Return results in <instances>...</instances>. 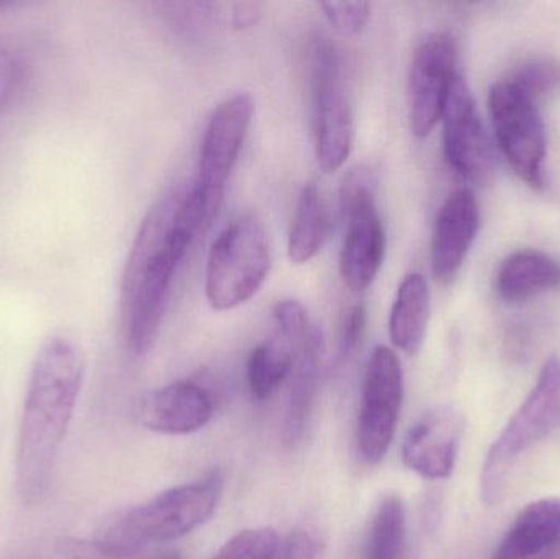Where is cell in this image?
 Instances as JSON below:
<instances>
[{"mask_svg":"<svg viewBox=\"0 0 560 559\" xmlns=\"http://www.w3.org/2000/svg\"><path fill=\"white\" fill-rule=\"evenodd\" d=\"M489 105L497 141L506 163L520 179L533 189H541L548 143L535 102L505 79L490 89Z\"/></svg>","mask_w":560,"mask_h":559,"instance_id":"obj_8","label":"cell"},{"mask_svg":"<svg viewBox=\"0 0 560 559\" xmlns=\"http://www.w3.org/2000/svg\"><path fill=\"white\" fill-rule=\"evenodd\" d=\"M256 16H258V10H256L255 3H240L235 7L233 23L242 28V26L253 25L256 22Z\"/></svg>","mask_w":560,"mask_h":559,"instance_id":"obj_30","label":"cell"},{"mask_svg":"<svg viewBox=\"0 0 560 559\" xmlns=\"http://www.w3.org/2000/svg\"><path fill=\"white\" fill-rule=\"evenodd\" d=\"M323 351H325V341H323L322 330L312 325L290 374L289 399H287L282 422V443L290 452L302 445L312 423L316 396H318Z\"/></svg>","mask_w":560,"mask_h":559,"instance_id":"obj_17","label":"cell"},{"mask_svg":"<svg viewBox=\"0 0 560 559\" xmlns=\"http://www.w3.org/2000/svg\"><path fill=\"white\" fill-rule=\"evenodd\" d=\"M560 535V499H541L523 509L492 559L539 558Z\"/></svg>","mask_w":560,"mask_h":559,"instance_id":"obj_18","label":"cell"},{"mask_svg":"<svg viewBox=\"0 0 560 559\" xmlns=\"http://www.w3.org/2000/svg\"><path fill=\"white\" fill-rule=\"evenodd\" d=\"M368 330V308L362 304H354L346 308L339 322L338 361L349 360L361 348Z\"/></svg>","mask_w":560,"mask_h":559,"instance_id":"obj_27","label":"cell"},{"mask_svg":"<svg viewBox=\"0 0 560 559\" xmlns=\"http://www.w3.org/2000/svg\"><path fill=\"white\" fill-rule=\"evenodd\" d=\"M59 554L68 559H183L176 551H163V554L151 555V557L114 558L98 550L92 541L65 540L59 545Z\"/></svg>","mask_w":560,"mask_h":559,"instance_id":"obj_29","label":"cell"},{"mask_svg":"<svg viewBox=\"0 0 560 559\" xmlns=\"http://www.w3.org/2000/svg\"><path fill=\"white\" fill-rule=\"evenodd\" d=\"M255 114L249 92H236L213 110L199 154V173L194 189L213 207L222 206L225 186L240 160Z\"/></svg>","mask_w":560,"mask_h":559,"instance_id":"obj_9","label":"cell"},{"mask_svg":"<svg viewBox=\"0 0 560 559\" xmlns=\"http://www.w3.org/2000/svg\"><path fill=\"white\" fill-rule=\"evenodd\" d=\"M275 331L249 354L248 384L253 397L272 399L289 380L300 350L308 337V314L296 301H280L275 307Z\"/></svg>","mask_w":560,"mask_h":559,"instance_id":"obj_12","label":"cell"},{"mask_svg":"<svg viewBox=\"0 0 560 559\" xmlns=\"http://www.w3.org/2000/svg\"><path fill=\"white\" fill-rule=\"evenodd\" d=\"M84 374V353L69 338H48L36 351L15 453L16 494L26 508L39 504L48 494Z\"/></svg>","mask_w":560,"mask_h":559,"instance_id":"obj_1","label":"cell"},{"mask_svg":"<svg viewBox=\"0 0 560 559\" xmlns=\"http://www.w3.org/2000/svg\"><path fill=\"white\" fill-rule=\"evenodd\" d=\"M215 400L210 391L194 381H174L144 394L140 420L144 429L160 435L183 436L212 422Z\"/></svg>","mask_w":560,"mask_h":559,"instance_id":"obj_14","label":"cell"},{"mask_svg":"<svg viewBox=\"0 0 560 559\" xmlns=\"http://www.w3.org/2000/svg\"><path fill=\"white\" fill-rule=\"evenodd\" d=\"M441 120L450 166L467 183H489L495 173V154L472 91L459 74L453 79Z\"/></svg>","mask_w":560,"mask_h":559,"instance_id":"obj_10","label":"cell"},{"mask_svg":"<svg viewBox=\"0 0 560 559\" xmlns=\"http://www.w3.org/2000/svg\"><path fill=\"white\" fill-rule=\"evenodd\" d=\"M431 318V292L420 272H411L401 281L388 318V334L395 348L417 354L427 338Z\"/></svg>","mask_w":560,"mask_h":559,"instance_id":"obj_19","label":"cell"},{"mask_svg":"<svg viewBox=\"0 0 560 559\" xmlns=\"http://www.w3.org/2000/svg\"><path fill=\"white\" fill-rule=\"evenodd\" d=\"M183 194L158 200L141 222L121 279V322L133 357L150 353L160 335L177 266L196 236L180 219Z\"/></svg>","mask_w":560,"mask_h":559,"instance_id":"obj_2","label":"cell"},{"mask_svg":"<svg viewBox=\"0 0 560 559\" xmlns=\"http://www.w3.org/2000/svg\"><path fill=\"white\" fill-rule=\"evenodd\" d=\"M271 269V252L265 226L245 216L226 226L210 248L206 271V298L215 311L246 304L258 294Z\"/></svg>","mask_w":560,"mask_h":559,"instance_id":"obj_5","label":"cell"},{"mask_svg":"<svg viewBox=\"0 0 560 559\" xmlns=\"http://www.w3.org/2000/svg\"><path fill=\"white\" fill-rule=\"evenodd\" d=\"M457 45L450 33H433L415 49L408 75L411 133L424 138L443 117L456 78Z\"/></svg>","mask_w":560,"mask_h":559,"instance_id":"obj_11","label":"cell"},{"mask_svg":"<svg viewBox=\"0 0 560 559\" xmlns=\"http://www.w3.org/2000/svg\"><path fill=\"white\" fill-rule=\"evenodd\" d=\"M375 190H377V176L372 167L355 166L349 170L339 189L342 219L359 210L375 207Z\"/></svg>","mask_w":560,"mask_h":559,"instance_id":"obj_25","label":"cell"},{"mask_svg":"<svg viewBox=\"0 0 560 559\" xmlns=\"http://www.w3.org/2000/svg\"><path fill=\"white\" fill-rule=\"evenodd\" d=\"M22 3L19 2H5V0H0V13L7 12V10H13L15 7H20Z\"/></svg>","mask_w":560,"mask_h":559,"instance_id":"obj_32","label":"cell"},{"mask_svg":"<svg viewBox=\"0 0 560 559\" xmlns=\"http://www.w3.org/2000/svg\"><path fill=\"white\" fill-rule=\"evenodd\" d=\"M322 538L312 528H295L280 548V559H318Z\"/></svg>","mask_w":560,"mask_h":559,"instance_id":"obj_28","label":"cell"},{"mask_svg":"<svg viewBox=\"0 0 560 559\" xmlns=\"http://www.w3.org/2000/svg\"><path fill=\"white\" fill-rule=\"evenodd\" d=\"M559 284V263L539 249L512 253L497 271V291L506 302H525Z\"/></svg>","mask_w":560,"mask_h":559,"instance_id":"obj_20","label":"cell"},{"mask_svg":"<svg viewBox=\"0 0 560 559\" xmlns=\"http://www.w3.org/2000/svg\"><path fill=\"white\" fill-rule=\"evenodd\" d=\"M479 229V202L472 190H454L438 212L431 240V271L440 284L457 278Z\"/></svg>","mask_w":560,"mask_h":559,"instance_id":"obj_15","label":"cell"},{"mask_svg":"<svg viewBox=\"0 0 560 559\" xmlns=\"http://www.w3.org/2000/svg\"><path fill=\"white\" fill-rule=\"evenodd\" d=\"M346 233L339 255V272L349 291H368L384 265L387 236L377 207L346 217Z\"/></svg>","mask_w":560,"mask_h":559,"instance_id":"obj_16","label":"cell"},{"mask_svg":"<svg viewBox=\"0 0 560 559\" xmlns=\"http://www.w3.org/2000/svg\"><path fill=\"white\" fill-rule=\"evenodd\" d=\"M223 488L222 473L212 471L199 481L167 489L108 519L91 541L108 557L131 558L153 545L179 540L213 517Z\"/></svg>","mask_w":560,"mask_h":559,"instance_id":"obj_3","label":"cell"},{"mask_svg":"<svg viewBox=\"0 0 560 559\" xmlns=\"http://www.w3.org/2000/svg\"><path fill=\"white\" fill-rule=\"evenodd\" d=\"M328 235V212L318 187L305 184L289 232V258L295 265H305L315 258Z\"/></svg>","mask_w":560,"mask_h":559,"instance_id":"obj_21","label":"cell"},{"mask_svg":"<svg viewBox=\"0 0 560 559\" xmlns=\"http://www.w3.org/2000/svg\"><path fill=\"white\" fill-rule=\"evenodd\" d=\"M318 7L329 25L346 36L359 35L371 16L368 2H322Z\"/></svg>","mask_w":560,"mask_h":559,"instance_id":"obj_26","label":"cell"},{"mask_svg":"<svg viewBox=\"0 0 560 559\" xmlns=\"http://www.w3.org/2000/svg\"><path fill=\"white\" fill-rule=\"evenodd\" d=\"M279 537L275 528H248L230 538L213 559H276Z\"/></svg>","mask_w":560,"mask_h":559,"instance_id":"obj_24","label":"cell"},{"mask_svg":"<svg viewBox=\"0 0 560 559\" xmlns=\"http://www.w3.org/2000/svg\"><path fill=\"white\" fill-rule=\"evenodd\" d=\"M463 417L451 407L424 414L405 436L401 459L424 479H447L456 468L463 439Z\"/></svg>","mask_w":560,"mask_h":559,"instance_id":"obj_13","label":"cell"},{"mask_svg":"<svg viewBox=\"0 0 560 559\" xmlns=\"http://www.w3.org/2000/svg\"><path fill=\"white\" fill-rule=\"evenodd\" d=\"M312 84L315 98L316 158L325 173H335L348 160L354 140V118L346 91L341 59L326 38L312 48Z\"/></svg>","mask_w":560,"mask_h":559,"instance_id":"obj_6","label":"cell"},{"mask_svg":"<svg viewBox=\"0 0 560 559\" xmlns=\"http://www.w3.org/2000/svg\"><path fill=\"white\" fill-rule=\"evenodd\" d=\"M560 422V358L546 361L538 383L518 412L490 446L480 473V496L487 505L499 504L520 456L551 435Z\"/></svg>","mask_w":560,"mask_h":559,"instance_id":"obj_4","label":"cell"},{"mask_svg":"<svg viewBox=\"0 0 560 559\" xmlns=\"http://www.w3.org/2000/svg\"><path fill=\"white\" fill-rule=\"evenodd\" d=\"M404 397L405 380L400 360L390 348H375L365 370L355 427L358 452L368 465H378L390 450Z\"/></svg>","mask_w":560,"mask_h":559,"instance_id":"obj_7","label":"cell"},{"mask_svg":"<svg viewBox=\"0 0 560 559\" xmlns=\"http://www.w3.org/2000/svg\"><path fill=\"white\" fill-rule=\"evenodd\" d=\"M362 559H408L407 509L400 496H387L375 509Z\"/></svg>","mask_w":560,"mask_h":559,"instance_id":"obj_22","label":"cell"},{"mask_svg":"<svg viewBox=\"0 0 560 559\" xmlns=\"http://www.w3.org/2000/svg\"><path fill=\"white\" fill-rule=\"evenodd\" d=\"M539 559H560V535L558 540H556L555 544H552L551 547H549L548 550L539 557Z\"/></svg>","mask_w":560,"mask_h":559,"instance_id":"obj_31","label":"cell"},{"mask_svg":"<svg viewBox=\"0 0 560 559\" xmlns=\"http://www.w3.org/2000/svg\"><path fill=\"white\" fill-rule=\"evenodd\" d=\"M529 101L555 97L560 92V61L548 56H539L522 62L509 79Z\"/></svg>","mask_w":560,"mask_h":559,"instance_id":"obj_23","label":"cell"}]
</instances>
